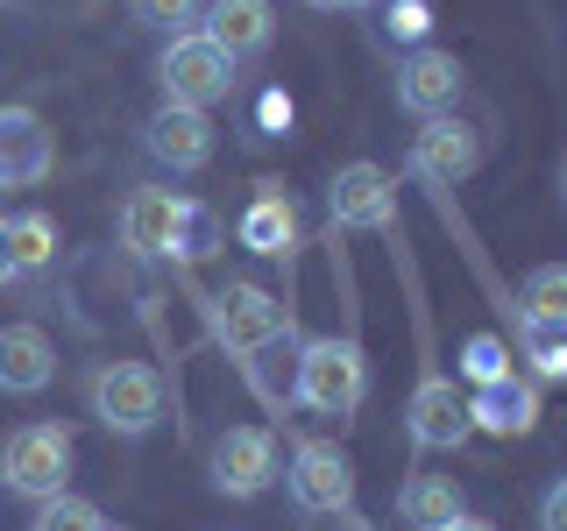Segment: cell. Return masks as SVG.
<instances>
[{
  "mask_svg": "<svg viewBox=\"0 0 567 531\" xmlns=\"http://www.w3.org/2000/svg\"><path fill=\"white\" fill-rule=\"evenodd\" d=\"M362 389H369V362H362V347H354V341H306V347H298L291 397L306 404V412L348 418L354 404H362Z\"/></svg>",
  "mask_w": 567,
  "mask_h": 531,
  "instance_id": "obj_1",
  "label": "cell"
},
{
  "mask_svg": "<svg viewBox=\"0 0 567 531\" xmlns=\"http://www.w3.org/2000/svg\"><path fill=\"white\" fill-rule=\"evenodd\" d=\"M0 482H8L14 496H35V503L64 496V482H71V433L64 425H14V433L0 439Z\"/></svg>",
  "mask_w": 567,
  "mask_h": 531,
  "instance_id": "obj_2",
  "label": "cell"
},
{
  "mask_svg": "<svg viewBox=\"0 0 567 531\" xmlns=\"http://www.w3.org/2000/svg\"><path fill=\"white\" fill-rule=\"evenodd\" d=\"M93 418L121 439H142L164 418V383L150 362H100L93 368Z\"/></svg>",
  "mask_w": 567,
  "mask_h": 531,
  "instance_id": "obj_3",
  "label": "cell"
},
{
  "mask_svg": "<svg viewBox=\"0 0 567 531\" xmlns=\"http://www.w3.org/2000/svg\"><path fill=\"white\" fill-rule=\"evenodd\" d=\"M156 79H164L171 106H199V114H206V106L227 100V85H235V58H227L220 43H206L199 29H185V35H171V43H164Z\"/></svg>",
  "mask_w": 567,
  "mask_h": 531,
  "instance_id": "obj_4",
  "label": "cell"
},
{
  "mask_svg": "<svg viewBox=\"0 0 567 531\" xmlns=\"http://www.w3.org/2000/svg\"><path fill=\"white\" fill-rule=\"evenodd\" d=\"M333 220L341 227H362V235H398V177L383 164H348L327 191Z\"/></svg>",
  "mask_w": 567,
  "mask_h": 531,
  "instance_id": "obj_5",
  "label": "cell"
},
{
  "mask_svg": "<svg viewBox=\"0 0 567 531\" xmlns=\"http://www.w3.org/2000/svg\"><path fill=\"white\" fill-rule=\"evenodd\" d=\"M475 164H483V142H475L468 121H454V114L419 121V135H412V170L425 177V185L454 191V185H461V177H468Z\"/></svg>",
  "mask_w": 567,
  "mask_h": 531,
  "instance_id": "obj_6",
  "label": "cell"
},
{
  "mask_svg": "<svg viewBox=\"0 0 567 531\" xmlns=\"http://www.w3.org/2000/svg\"><path fill=\"white\" fill-rule=\"evenodd\" d=\"M291 503L312 510V518H327V510H348L354 503V468L341 447H327V439H306V447L291 454Z\"/></svg>",
  "mask_w": 567,
  "mask_h": 531,
  "instance_id": "obj_7",
  "label": "cell"
},
{
  "mask_svg": "<svg viewBox=\"0 0 567 531\" xmlns=\"http://www.w3.org/2000/svg\"><path fill=\"white\" fill-rule=\"evenodd\" d=\"M277 482V439L262 425H235L213 439V489L220 496H262Z\"/></svg>",
  "mask_w": 567,
  "mask_h": 531,
  "instance_id": "obj_8",
  "label": "cell"
},
{
  "mask_svg": "<svg viewBox=\"0 0 567 531\" xmlns=\"http://www.w3.org/2000/svg\"><path fill=\"white\" fill-rule=\"evenodd\" d=\"M185 220H192V206L177 199V191L135 185L128 206H121V248H128V256H171L177 235H185Z\"/></svg>",
  "mask_w": 567,
  "mask_h": 531,
  "instance_id": "obj_9",
  "label": "cell"
},
{
  "mask_svg": "<svg viewBox=\"0 0 567 531\" xmlns=\"http://www.w3.org/2000/svg\"><path fill=\"white\" fill-rule=\"evenodd\" d=\"M404 425H412V447H425V454H454L461 439L475 433L468 397L454 389V376H425L412 389V404H404Z\"/></svg>",
  "mask_w": 567,
  "mask_h": 531,
  "instance_id": "obj_10",
  "label": "cell"
},
{
  "mask_svg": "<svg viewBox=\"0 0 567 531\" xmlns=\"http://www.w3.org/2000/svg\"><path fill=\"white\" fill-rule=\"evenodd\" d=\"M50 164H58V142H50L43 121H35L29 106H0V191L43 185Z\"/></svg>",
  "mask_w": 567,
  "mask_h": 531,
  "instance_id": "obj_11",
  "label": "cell"
},
{
  "mask_svg": "<svg viewBox=\"0 0 567 531\" xmlns=\"http://www.w3.org/2000/svg\"><path fill=\"white\" fill-rule=\"evenodd\" d=\"M454 100H461V58L454 50H412L398 64V106L404 114L433 121V114H454Z\"/></svg>",
  "mask_w": 567,
  "mask_h": 531,
  "instance_id": "obj_12",
  "label": "cell"
},
{
  "mask_svg": "<svg viewBox=\"0 0 567 531\" xmlns=\"http://www.w3.org/2000/svg\"><path fill=\"white\" fill-rule=\"evenodd\" d=\"M213 319H220V341L235 354H256V347H270L284 333V305L262 291V283H227L220 305H213Z\"/></svg>",
  "mask_w": 567,
  "mask_h": 531,
  "instance_id": "obj_13",
  "label": "cell"
},
{
  "mask_svg": "<svg viewBox=\"0 0 567 531\" xmlns=\"http://www.w3.org/2000/svg\"><path fill=\"white\" fill-rule=\"evenodd\" d=\"M199 35L206 43H220L227 58H256V50H270V35H277V8L270 0H213V8L199 14Z\"/></svg>",
  "mask_w": 567,
  "mask_h": 531,
  "instance_id": "obj_14",
  "label": "cell"
},
{
  "mask_svg": "<svg viewBox=\"0 0 567 531\" xmlns=\"http://www.w3.org/2000/svg\"><path fill=\"white\" fill-rule=\"evenodd\" d=\"M58 376V347L43 326H0V389L8 397H35Z\"/></svg>",
  "mask_w": 567,
  "mask_h": 531,
  "instance_id": "obj_15",
  "label": "cell"
},
{
  "mask_svg": "<svg viewBox=\"0 0 567 531\" xmlns=\"http://www.w3.org/2000/svg\"><path fill=\"white\" fill-rule=\"evenodd\" d=\"M150 149L164 156L171 170H206L213 164V121L199 114V106H156V121H150Z\"/></svg>",
  "mask_w": 567,
  "mask_h": 531,
  "instance_id": "obj_16",
  "label": "cell"
},
{
  "mask_svg": "<svg viewBox=\"0 0 567 531\" xmlns=\"http://www.w3.org/2000/svg\"><path fill=\"white\" fill-rule=\"evenodd\" d=\"M468 425H483V433H496V439H525L532 425H539V389L518 383V376L483 383L468 397Z\"/></svg>",
  "mask_w": 567,
  "mask_h": 531,
  "instance_id": "obj_17",
  "label": "cell"
},
{
  "mask_svg": "<svg viewBox=\"0 0 567 531\" xmlns=\"http://www.w3.org/2000/svg\"><path fill=\"white\" fill-rule=\"evenodd\" d=\"M398 518L412 531H440L447 518H461V489L454 475H412V482L398 489Z\"/></svg>",
  "mask_w": 567,
  "mask_h": 531,
  "instance_id": "obj_18",
  "label": "cell"
},
{
  "mask_svg": "<svg viewBox=\"0 0 567 531\" xmlns=\"http://www.w3.org/2000/svg\"><path fill=\"white\" fill-rule=\"evenodd\" d=\"M8 256H14V277L50 270V262H58V220H50V212H14L8 220Z\"/></svg>",
  "mask_w": 567,
  "mask_h": 531,
  "instance_id": "obj_19",
  "label": "cell"
},
{
  "mask_svg": "<svg viewBox=\"0 0 567 531\" xmlns=\"http://www.w3.org/2000/svg\"><path fill=\"white\" fill-rule=\"evenodd\" d=\"M518 341H525L532 376H546V383L567 376V319H518Z\"/></svg>",
  "mask_w": 567,
  "mask_h": 531,
  "instance_id": "obj_20",
  "label": "cell"
},
{
  "mask_svg": "<svg viewBox=\"0 0 567 531\" xmlns=\"http://www.w3.org/2000/svg\"><path fill=\"white\" fill-rule=\"evenodd\" d=\"M518 319H567V270L560 262H539V270L525 277V298H518Z\"/></svg>",
  "mask_w": 567,
  "mask_h": 531,
  "instance_id": "obj_21",
  "label": "cell"
},
{
  "mask_svg": "<svg viewBox=\"0 0 567 531\" xmlns=\"http://www.w3.org/2000/svg\"><path fill=\"white\" fill-rule=\"evenodd\" d=\"M35 531H106V518H100V503H85V496H50L43 510H35Z\"/></svg>",
  "mask_w": 567,
  "mask_h": 531,
  "instance_id": "obj_22",
  "label": "cell"
},
{
  "mask_svg": "<svg viewBox=\"0 0 567 531\" xmlns=\"http://www.w3.org/2000/svg\"><path fill=\"white\" fill-rule=\"evenodd\" d=\"M461 368H468V383L483 389V383H504V376H511V354H504V341H496V333H475V341L461 347Z\"/></svg>",
  "mask_w": 567,
  "mask_h": 531,
  "instance_id": "obj_23",
  "label": "cell"
},
{
  "mask_svg": "<svg viewBox=\"0 0 567 531\" xmlns=\"http://www.w3.org/2000/svg\"><path fill=\"white\" fill-rule=\"evenodd\" d=\"M128 8H135V22H156V29L185 35V29H199L206 0H128Z\"/></svg>",
  "mask_w": 567,
  "mask_h": 531,
  "instance_id": "obj_24",
  "label": "cell"
},
{
  "mask_svg": "<svg viewBox=\"0 0 567 531\" xmlns=\"http://www.w3.org/2000/svg\"><path fill=\"white\" fill-rule=\"evenodd\" d=\"M248 241L270 248V256H284V241H291V206L277 212V199H262L256 212H248Z\"/></svg>",
  "mask_w": 567,
  "mask_h": 531,
  "instance_id": "obj_25",
  "label": "cell"
},
{
  "mask_svg": "<svg viewBox=\"0 0 567 531\" xmlns=\"http://www.w3.org/2000/svg\"><path fill=\"white\" fill-rule=\"evenodd\" d=\"M539 524H546V531H567V482H554V489H546V503H539Z\"/></svg>",
  "mask_w": 567,
  "mask_h": 531,
  "instance_id": "obj_26",
  "label": "cell"
},
{
  "mask_svg": "<svg viewBox=\"0 0 567 531\" xmlns=\"http://www.w3.org/2000/svg\"><path fill=\"white\" fill-rule=\"evenodd\" d=\"M306 8H319V14H348V8H377V0H306Z\"/></svg>",
  "mask_w": 567,
  "mask_h": 531,
  "instance_id": "obj_27",
  "label": "cell"
},
{
  "mask_svg": "<svg viewBox=\"0 0 567 531\" xmlns=\"http://www.w3.org/2000/svg\"><path fill=\"white\" fill-rule=\"evenodd\" d=\"M440 531H496V524H489V518H468V510H461V518H447Z\"/></svg>",
  "mask_w": 567,
  "mask_h": 531,
  "instance_id": "obj_28",
  "label": "cell"
},
{
  "mask_svg": "<svg viewBox=\"0 0 567 531\" xmlns=\"http://www.w3.org/2000/svg\"><path fill=\"white\" fill-rule=\"evenodd\" d=\"M14 277V256H8V220H0V283Z\"/></svg>",
  "mask_w": 567,
  "mask_h": 531,
  "instance_id": "obj_29",
  "label": "cell"
},
{
  "mask_svg": "<svg viewBox=\"0 0 567 531\" xmlns=\"http://www.w3.org/2000/svg\"><path fill=\"white\" fill-rule=\"evenodd\" d=\"M0 8H8V0H0Z\"/></svg>",
  "mask_w": 567,
  "mask_h": 531,
  "instance_id": "obj_30",
  "label": "cell"
}]
</instances>
